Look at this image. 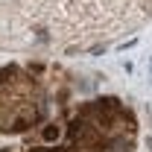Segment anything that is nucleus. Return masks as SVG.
Returning <instances> with one entry per match:
<instances>
[{
    "mask_svg": "<svg viewBox=\"0 0 152 152\" xmlns=\"http://www.w3.org/2000/svg\"><path fill=\"white\" fill-rule=\"evenodd\" d=\"M152 0H0V50H73L132 35Z\"/></svg>",
    "mask_w": 152,
    "mask_h": 152,
    "instance_id": "nucleus-1",
    "label": "nucleus"
},
{
    "mask_svg": "<svg viewBox=\"0 0 152 152\" xmlns=\"http://www.w3.org/2000/svg\"><path fill=\"white\" fill-rule=\"evenodd\" d=\"M137 120L117 96H96L82 102L64 126L56 152H134Z\"/></svg>",
    "mask_w": 152,
    "mask_h": 152,
    "instance_id": "nucleus-2",
    "label": "nucleus"
},
{
    "mask_svg": "<svg viewBox=\"0 0 152 152\" xmlns=\"http://www.w3.org/2000/svg\"><path fill=\"white\" fill-rule=\"evenodd\" d=\"M38 64L0 67V134H23L50 120L56 102V82Z\"/></svg>",
    "mask_w": 152,
    "mask_h": 152,
    "instance_id": "nucleus-3",
    "label": "nucleus"
}]
</instances>
